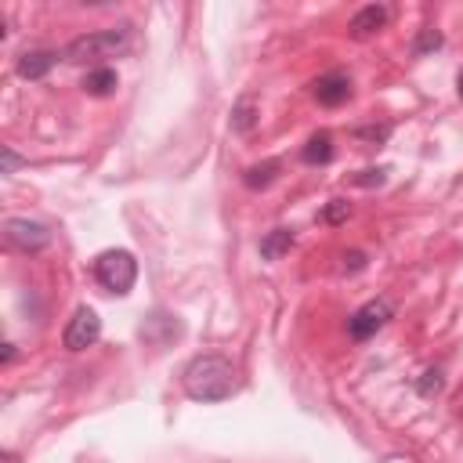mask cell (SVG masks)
<instances>
[{
	"label": "cell",
	"instance_id": "1",
	"mask_svg": "<svg viewBox=\"0 0 463 463\" xmlns=\"http://www.w3.org/2000/svg\"><path fill=\"white\" fill-rule=\"evenodd\" d=\"M182 387L192 402H224L236 391V366L224 355H196L182 370Z\"/></svg>",
	"mask_w": 463,
	"mask_h": 463
},
{
	"label": "cell",
	"instance_id": "2",
	"mask_svg": "<svg viewBox=\"0 0 463 463\" xmlns=\"http://www.w3.org/2000/svg\"><path fill=\"white\" fill-rule=\"evenodd\" d=\"M131 44V33L127 26L120 29H98V33H84L77 37L69 47H66V62H102V58H116V54H124Z\"/></svg>",
	"mask_w": 463,
	"mask_h": 463
},
{
	"label": "cell",
	"instance_id": "3",
	"mask_svg": "<svg viewBox=\"0 0 463 463\" xmlns=\"http://www.w3.org/2000/svg\"><path fill=\"white\" fill-rule=\"evenodd\" d=\"M94 279L109 289V294H120V297L131 294L134 282H138V261H134V254H127V250H105V254H98Z\"/></svg>",
	"mask_w": 463,
	"mask_h": 463
},
{
	"label": "cell",
	"instance_id": "4",
	"mask_svg": "<svg viewBox=\"0 0 463 463\" xmlns=\"http://www.w3.org/2000/svg\"><path fill=\"white\" fill-rule=\"evenodd\" d=\"M4 240H8V247L22 250V254H37L51 243V232H47V224L29 221V217H8L4 221Z\"/></svg>",
	"mask_w": 463,
	"mask_h": 463
},
{
	"label": "cell",
	"instance_id": "5",
	"mask_svg": "<svg viewBox=\"0 0 463 463\" xmlns=\"http://www.w3.org/2000/svg\"><path fill=\"white\" fill-rule=\"evenodd\" d=\"M98 337H102V319H98L94 308L84 305V308L73 312V319H69V326L62 333V344L69 347V352H87L91 344H98Z\"/></svg>",
	"mask_w": 463,
	"mask_h": 463
},
{
	"label": "cell",
	"instance_id": "6",
	"mask_svg": "<svg viewBox=\"0 0 463 463\" xmlns=\"http://www.w3.org/2000/svg\"><path fill=\"white\" fill-rule=\"evenodd\" d=\"M387 319H391V305L384 297L370 301V305H362L352 319H347V337H352V340H370L373 333H380L387 326Z\"/></svg>",
	"mask_w": 463,
	"mask_h": 463
},
{
	"label": "cell",
	"instance_id": "7",
	"mask_svg": "<svg viewBox=\"0 0 463 463\" xmlns=\"http://www.w3.org/2000/svg\"><path fill=\"white\" fill-rule=\"evenodd\" d=\"M54 66H58V51H26V54H19L15 69L22 80H44Z\"/></svg>",
	"mask_w": 463,
	"mask_h": 463
},
{
	"label": "cell",
	"instance_id": "8",
	"mask_svg": "<svg viewBox=\"0 0 463 463\" xmlns=\"http://www.w3.org/2000/svg\"><path fill=\"white\" fill-rule=\"evenodd\" d=\"M347 94H352V80H347L344 73H326V77H319L315 80V98H319V105H340V102H347Z\"/></svg>",
	"mask_w": 463,
	"mask_h": 463
},
{
	"label": "cell",
	"instance_id": "9",
	"mask_svg": "<svg viewBox=\"0 0 463 463\" xmlns=\"http://www.w3.org/2000/svg\"><path fill=\"white\" fill-rule=\"evenodd\" d=\"M387 15H391V12H387L384 4H366V8H359V12L352 15L347 29H352V37H373L377 29H384Z\"/></svg>",
	"mask_w": 463,
	"mask_h": 463
},
{
	"label": "cell",
	"instance_id": "10",
	"mask_svg": "<svg viewBox=\"0 0 463 463\" xmlns=\"http://www.w3.org/2000/svg\"><path fill=\"white\" fill-rule=\"evenodd\" d=\"M178 333H182V322L174 315H163V312H156V315H149L142 322V340H149V344H167L170 337H178Z\"/></svg>",
	"mask_w": 463,
	"mask_h": 463
},
{
	"label": "cell",
	"instance_id": "11",
	"mask_svg": "<svg viewBox=\"0 0 463 463\" xmlns=\"http://www.w3.org/2000/svg\"><path fill=\"white\" fill-rule=\"evenodd\" d=\"M289 247H294V232H289V228H272L268 236L261 240V257L264 261H279L282 254H289Z\"/></svg>",
	"mask_w": 463,
	"mask_h": 463
},
{
	"label": "cell",
	"instance_id": "12",
	"mask_svg": "<svg viewBox=\"0 0 463 463\" xmlns=\"http://www.w3.org/2000/svg\"><path fill=\"white\" fill-rule=\"evenodd\" d=\"M116 87H120V77H116V69H94V73H87V80H84V91L94 94V98H105V94H112Z\"/></svg>",
	"mask_w": 463,
	"mask_h": 463
},
{
	"label": "cell",
	"instance_id": "13",
	"mask_svg": "<svg viewBox=\"0 0 463 463\" xmlns=\"http://www.w3.org/2000/svg\"><path fill=\"white\" fill-rule=\"evenodd\" d=\"M254 124H257V102L254 98H240V105L232 109V131L247 134V131H254Z\"/></svg>",
	"mask_w": 463,
	"mask_h": 463
},
{
	"label": "cell",
	"instance_id": "14",
	"mask_svg": "<svg viewBox=\"0 0 463 463\" xmlns=\"http://www.w3.org/2000/svg\"><path fill=\"white\" fill-rule=\"evenodd\" d=\"M305 163H329L333 159V138L329 134H315V138H308V145H305Z\"/></svg>",
	"mask_w": 463,
	"mask_h": 463
},
{
	"label": "cell",
	"instance_id": "15",
	"mask_svg": "<svg viewBox=\"0 0 463 463\" xmlns=\"http://www.w3.org/2000/svg\"><path fill=\"white\" fill-rule=\"evenodd\" d=\"M275 174H279V163L268 159V163H261V167H250V170L243 174V182H247V189H268V185L275 182Z\"/></svg>",
	"mask_w": 463,
	"mask_h": 463
},
{
	"label": "cell",
	"instance_id": "16",
	"mask_svg": "<svg viewBox=\"0 0 463 463\" xmlns=\"http://www.w3.org/2000/svg\"><path fill=\"white\" fill-rule=\"evenodd\" d=\"M352 217V203H344V199H333L326 210H322V221L326 224H340V221H347Z\"/></svg>",
	"mask_w": 463,
	"mask_h": 463
},
{
	"label": "cell",
	"instance_id": "17",
	"mask_svg": "<svg viewBox=\"0 0 463 463\" xmlns=\"http://www.w3.org/2000/svg\"><path fill=\"white\" fill-rule=\"evenodd\" d=\"M438 47H442V33L438 29H424L417 47H413V54H427V51H438Z\"/></svg>",
	"mask_w": 463,
	"mask_h": 463
},
{
	"label": "cell",
	"instance_id": "18",
	"mask_svg": "<svg viewBox=\"0 0 463 463\" xmlns=\"http://www.w3.org/2000/svg\"><path fill=\"white\" fill-rule=\"evenodd\" d=\"M22 163H26V159H22V156H19L12 145H4V149H0V174H15Z\"/></svg>",
	"mask_w": 463,
	"mask_h": 463
},
{
	"label": "cell",
	"instance_id": "19",
	"mask_svg": "<svg viewBox=\"0 0 463 463\" xmlns=\"http://www.w3.org/2000/svg\"><path fill=\"white\" fill-rule=\"evenodd\" d=\"M384 178H387V167H377V170H362L359 178H355V185L373 189V185H384Z\"/></svg>",
	"mask_w": 463,
	"mask_h": 463
},
{
	"label": "cell",
	"instance_id": "20",
	"mask_svg": "<svg viewBox=\"0 0 463 463\" xmlns=\"http://www.w3.org/2000/svg\"><path fill=\"white\" fill-rule=\"evenodd\" d=\"M442 391V373L438 370H427L424 380H420V394H438Z\"/></svg>",
	"mask_w": 463,
	"mask_h": 463
},
{
	"label": "cell",
	"instance_id": "21",
	"mask_svg": "<svg viewBox=\"0 0 463 463\" xmlns=\"http://www.w3.org/2000/svg\"><path fill=\"white\" fill-rule=\"evenodd\" d=\"M344 268H352V272L366 268V254H359V250H352V254H344Z\"/></svg>",
	"mask_w": 463,
	"mask_h": 463
},
{
	"label": "cell",
	"instance_id": "22",
	"mask_svg": "<svg viewBox=\"0 0 463 463\" xmlns=\"http://www.w3.org/2000/svg\"><path fill=\"white\" fill-rule=\"evenodd\" d=\"M15 359V344H4V366Z\"/></svg>",
	"mask_w": 463,
	"mask_h": 463
},
{
	"label": "cell",
	"instance_id": "23",
	"mask_svg": "<svg viewBox=\"0 0 463 463\" xmlns=\"http://www.w3.org/2000/svg\"><path fill=\"white\" fill-rule=\"evenodd\" d=\"M456 91H459V98H463V69H459V77H456Z\"/></svg>",
	"mask_w": 463,
	"mask_h": 463
}]
</instances>
